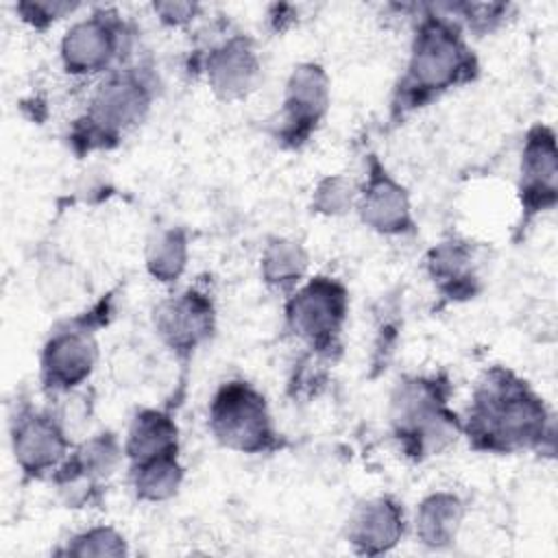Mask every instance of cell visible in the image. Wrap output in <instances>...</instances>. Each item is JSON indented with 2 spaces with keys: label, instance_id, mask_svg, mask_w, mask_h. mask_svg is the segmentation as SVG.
<instances>
[{
  "label": "cell",
  "instance_id": "6da1fadb",
  "mask_svg": "<svg viewBox=\"0 0 558 558\" xmlns=\"http://www.w3.org/2000/svg\"><path fill=\"white\" fill-rule=\"evenodd\" d=\"M462 436L482 453H554V416L543 397L512 368H486L462 416Z\"/></svg>",
  "mask_w": 558,
  "mask_h": 558
},
{
  "label": "cell",
  "instance_id": "7a4b0ae2",
  "mask_svg": "<svg viewBox=\"0 0 558 558\" xmlns=\"http://www.w3.org/2000/svg\"><path fill=\"white\" fill-rule=\"evenodd\" d=\"M416 11L408 61L390 98L392 122L480 76L477 54L460 22L440 4H416Z\"/></svg>",
  "mask_w": 558,
  "mask_h": 558
},
{
  "label": "cell",
  "instance_id": "3957f363",
  "mask_svg": "<svg viewBox=\"0 0 558 558\" xmlns=\"http://www.w3.org/2000/svg\"><path fill=\"white\" fill-rule=\"evenodd\" d=\"M453 384L445 373L403 375L388 403L390 434L414 462L440 456L462 436V416L451 408Z\"/></svg>",
  "mask_w": 558,
  "mask_h": 558
},
{
  "label": "cell",
  "instance_id": "277c9868",
  "mask_svg": "<svg viewBox=\"0 0 558 558\" xmlns=\"http://www.w3.org/2000/svg\"><path fill=\"white\" fill-rule=\"evenodd\" d=\"M157 87V76L146 65H122L105 74L70 129L72 150L87 155L116 148L148 118Z\"/></svg>",
  "mask_w": 558,
  "mask_h": 558
},
{
  "label": "cell",
  "instance_id": "5b68a950",
  "mask_svg": "<svg viewBox=\"0 0 558 558\" xmlns=\"http://www.w3.org/2000/svg\"><path fill=\"white\" fill-rule=\"evenodd\" d=\"M111 316L113 294H107L50 329L39 353V384L48 397L70 395L92 377L98 362L96 333Z\"/></svg>",
  "mask_w": 558,
  "mask_h": 558
},
{
  "label": "cell",
  "instance_id": "8992f818",
  "mask_svg": "<svg viewBox=\"0 0 558 558\" xmlns=\"http://www.w3.org/2000/svg\"><path fill=\"white\" fill-rule=\"evenodd\" d=\"M207 427L218 445L246 456L281 451L288 442L277 429L268 401L246 379L222 381L207 405Z\"/></svg>",
  "mask_w": 558,
  "mask_h": 558
},
{
  "label": "cell",
  "instance_id": "52a82bcc",
  "mask_svg": "<svg viewBox=\"0 0 558 558\" xmlns=\"http://www.w3.org/2000/svg\"><path fill=\"white\" fill-rule=\"evenodd\" d=\"M286 329L305 344V349L333 362L342 349V331L349 320V290L329 275L305 279L283 303Z\"/></svg>",
  "mask_w": 558,
  "mask_h": 558
},
{
  "label": "cell",
  "instance_id": "ba28073f",
  "mask_svg": "<svg viewBox=\"0 0 558 558\" xmlns=\"http://www.w3.org/2000/svg\"><path fill=\"white\" fill-rule=\"evenodd\" d=\"M135 31L111 7H96L70 24L59 44V61L65 74L89 78L124 65Z\"/></svg>",
  "mask_w": 558,
  "mask_h": 558
},
{
  "label": "cell",
  "instance_id": "9c48e42d",
  "mask_svg": "<svg viewBox=\"0 0 558 558\" xmlns=\"http://www.w3.org/2000/svg\"><path fill=\"white\" fill-rule=\"evenodd\" d=\"M9 440L13 460L26 480H50L74 447L65 423L52 410L31 401L15 403L9 418Z\"/></svg>",
  "mask_w": 558,
  "mask_h": 558
},
{
  "label": "cell",
  "instance_id": "30bf717a",
  "mask_svg": "<svg viewBox=\"0 0 558 558\" xmlns=\"http://www.w3.org/2000/svg\"><path fill=\"white\" fill-rule=\"evenodd\" d=\"M331 87L318 61H301L292 68L281 100L275 140L281 148L299 150L320 129L329 113Z\"/></svg>",
  "mask_w": 558,
  "mask_h": 558
},
{
  "label": "cell",
  "instance_id": "8fae6325",
  "mask_svg": "<svg viewBox=\"0 0 558 558\" xmlns=\"http://www.w3.org/2000/svg\"><path fill=\"white\" fill-rule=\"evenodd\" d=\"M124 460V442L111 429H100L72 447L68 458L50 475L65 504L89 508L100 499L102 484Z\"/></svg>",
  "mask_w": 558,
  "mask_h": 558
},
{
  "label": "cell",
  "instance_id": "7c38bea8",
  "mask_svg": "<svg viewBox=\"0 0 558 558\" xmlns=\"http://www.w3.org/2000/svg\"><path fill=\"white\" fill-rule=\"evenodd\" d=\"M216 301L207 288L190 286L153 310V327L161 344L187 362L216 333Z\"/></svg>",
  "mask_w": 558,
  "mask_h": 558
},
{
  "label": "cell",
  "instance_id": "4fadbf2b",
  "mask_svg": "<svg viewBox=\"0 0 558 558\" xmlns=\"http://www.w3.org/2000/svg\"><path fill=\"white\" fill-rule=\"evenodd\" d=\"M521 218L517 231L523 233L536 216L551 211L558 203V148L556 133L547 124L527 129L519 161Z\"/></svg>",
  "mask_w": 558,
  "mask_h": 558
},
{
  "label": "cell",
  "instance_id": "5bb4252c",
  "mask_svg": "<svg viewBox=\"0 0 558 558\" xmlns=\"http://www.w3.org/2000/svg\"><path fill=\"white\" fill-rule=\"evenodd\" d=\"M355 211L362 225L379 235L401 238L416 233L412 201L405 185L397 181L373 153L366 157V177L357 183Z\"/></svg>",
  "mask_w": 558,
  "mask_h": 558
},
{
  "label": "cell",
  "instance_id": "9a60e30c",
  "mask_svg": "<svg viewBox=\"0 0 558 558\" xmlns=\"http://www.w3.org/2000/svg\"><path fill=\"white\" fill-rule=\"evenodd\" d=\"M201 63L211 94L225 102L246 98L262 76L255 39L246 33L227 35L207 50Z\"/></svg>",
  "mask_w": 558,
  "mask_h": 558
},
{
  "label": "cell",
  "instance_id": "2e32d148",
  "mask_svg": "<svg viewBox=\"0 0 558 558\" xmlns=\"http://www.w3.org/2000/svg\"><path fill=\"white\" fill-rule=\"evenodd\" d=\"M405 527L408 521L401 501L392 495H377L355 506L344 536L355 554L381 556L401 543Z\"/></svg>",
  "mask_w": 558,
  "mask_h": 558
},
{
  "label": "cell",
  "instance_id": "e0dca14e",
  "mask_svg": "<svg viewBox=\"0 0 558 558\" xmlns=\"http://www.w3.org/2000/svg\"><path fill=\"white\" fill-rule=\"evenodd\" d=\"M425 270L436 290L449 301H466L480 292L475 251L469 240L447 238L425 257Z\"/></svg>",
  "mask_w": 558,
  "mask_h": 558
},
{
  "label": "cell",
  "instance_id": "ac0fdd59",
  "mask_svg": "<svg viewBox=\"0 0 558 558\" xmlns=\"http://www.w3.org/2000/svg\"><path fill=\"white\" fill-rule=\"evenodd\" d=\"M124 460L129 466L148 462L159 456L179 453V425L170 410L140 408L124 436Z\"/></svg>",
  "mask_w": 558,
  "mask_h": 558
},
{
  "label": "cell",
  "instance_id": "d6986e66",
  "mask_svg": "<svg viewBox=\"0 0 558 558\" xmlns=\"http://www.w3.org/2000/svg\"><path fill=\"white\" fill-rule=\"evenodd\" d=\"M464 512V501L453 490H434L425 495L414 512L416 541L436 551L451 547L462 527Z\"/></svg>",
  "mask_w": 558,
  "mask_h": 558
},
{
  "label": "cell",
  "instance_id": "ffe728a7",
  "mask_svg": "<svg viewBox=\"0 0 558 558\" xmlns=\"http://www.w3.org/2000/svg\"><path fill=\"white\" fill-rule=\"evenodd\" d=\"M310 255L299 240L286 235H272L262 248L259 257V277L266 288L290 294L294 292L307 275Z\"/></svg>",
  "mask_w": 558,
  "mask_h": 558
},
{
  "label": "cell",
  "instance_id": "44dd1931",
  "mask_svg": "<svg viewBox=\"0 0 558 558\" xmlns=\"http://www.w3.org/2000/svg\"><path fill=\"white\" fill-rule=\"evenodd\" d=\"M185 477V466L179 453H168L153 458L142 464L129 466V484L140 501L161 504L172 499Z\"/></svg>",
  "mask_w": 558,
  "mask_h": 558
},
{
  "label": "cell",
  "instance_id": "7402d4cb",
  "mask_svg": "<svg viewBox=\"0 0 558 558\" xmlns=\"http://www.w3.org/2000/svg\"><path fill=\"white\" fill-rule=\"evenodd\" d=\"M190 259V238L183 227H166L159 229L146 244V272L157 283H177Z\"/></svg>",
  "mask_w": 558,
  "mask_h": 558
},
{
  "label": "cell",
  "instance_id": "603a6c76",
  "mask_svg": "<svg viewBox=\"0 0 558 558\" xmlns=\"http://www.w3.org/2000/svg\"><path fill=\"white\" fill-rule=\"evenodd\" d=\"M54 554L72 558H124L129 556V543L113 525H92L72 534Z\"/></svg>",
  "mask_w": 558,
  "mask_h": 558
},
{
  "label": "cell",
  "instance_id": "cb8c5ba5",
  "mask_svg": "<svg viewBox=\"0 0 558 558\" xmlns=\"http://www.w3.org/2000/svg\"><path fill=\"white\" fill-rule=\"evenodd\" d=\"M357 183L344 174L323 177L312 192V211L320 216H344L355 209Z\"/></svg>",
  "mask_w": 558,
  "mask_h": 558
},
{
  "label": "cell",
  "instance_id": "d4e9b609",
  "mask_svg": "<svg viewBox=\"0 0 558 558\" xmlns=\"http://www.w3.org/2000/svg\"><path fill=\"white\" fill-rule=\"evenodd\" d=\"M440 7L451 17H456L462 28L477 35L499 28L508 20L512 9L506 2H445Z\"/></svg>",
  "mask_w": 558,
  "mask_h": 558
},
{
  "label": "cell",
  "instance_id": "484cf974",
  "mask_svg": "<svg viewBox=\"0 0 558 558\" xmlns=\"http://www.w3.org/2000/svg\"><path fill=\"white\" fill-rule=\"evenodd\" d=\"M78 9L81 4L70 0H20L15 4L17 17L33 31H46Z\"/></svg>",
  "mask_w": 558,
  "mask_h": 558
},
{
  "label": "cell",
  "instance_id": "4316f807",
  "mask_svg": "<svg viewBox=\"0 0 558 558\" xmlns=\"http://www.w3.org/2000/svg\"><path fill=\"white\" fill-rule=\"evenodd\" d=\"M201 11L203 7L198 2H172V0L153 2V13L157 15V20L172 28L187 26L201 15Z\"/></svg>",
  "mask_w": 558,
  "mask_h": 558
}]
</instances>
